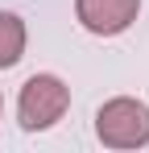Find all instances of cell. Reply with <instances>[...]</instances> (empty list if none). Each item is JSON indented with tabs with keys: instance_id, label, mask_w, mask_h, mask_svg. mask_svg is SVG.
<instances>
[{
	"instance_id": "3",
	"label": "cell",
	"mask_w": 149,
	"mask_h": 153,
	"mask_svg": "<svg viewBox=\"0 0 149 153\" xmlns=\"http://www.w3.org/2000/svg\"><path fill=\"white\" fill-rule=\"evenodd\" d=\"M137 8H141V0H74L79 21L91 29V33H99V37L124 33V29L137 21Z\"/></svg>"
},
{
	"instance_id": "4",
	"label": "cell",
	"mask_w": 149,
	"mask_h": 153,
	"mask_svg": "<svg viewBox=\"0 0 149 153\" xmlns=\"http://www.w3.org/2000/svg\"><path fill=\"white\" fill-rule=\"evenodd\" d=\"M25 54V21L17 13H0V71L17 66Z\"/></svg>"
},
{
	"instance_id": "2",
	"label": "cell",
	"mask_w": 149,
	"mask_h": 153,
	"mask_svg": "<svg viewBox=\"0 0 149 153\" xmlns=\"http://www.w3.org/2000/svg\"><path fill=\"white\" fill-rule=\"evenodd\" d=\"M66 103H71V91H66L62 79H54V75H33V79L21 87V100H17L21 128H29V132L50 128L54 120H62Z\"/></svg>"
},
{
	"instance_id": "1",
	"label": "cell",
	"mask_w": 149,
	"mask_h": 153,
	"mask_svg": "<svg viewBox=\"0 0 149 153\" xmlns=\"http://www.w3.org/2000/svg\"><path fill=\"white\" fill-rule=\"evenodd\" d=\"M95 132L112 149H141V145H149V108L128 95L108 100L95 116Z\"/></svg>"
}]
</instances>
